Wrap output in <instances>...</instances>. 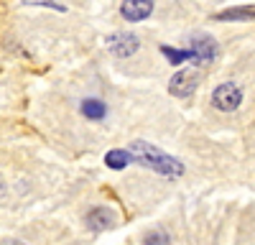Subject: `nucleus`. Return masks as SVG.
I'll use <instances>...</instances> for the list:
<instances>
[{
    "instance_id": "1",
    "label": "nucleus",
    "mask_w": 255,
    "mask_h": 245,
    "mask_svg": "<svg viewBox=\"0 0 255 245\" xmlns=\"http://www.w3.org/2000/svg\"><path fill=\"white\" fill-rule=\"evenodd\" d=\"M130 158H135L140 166H148L153 169L156 174L161 176H181L184 174V163L174 156L163 153L161 148H156L153 143H145V140H135L130 143Z\"/></svg>"
},
{
    "instance_id": "2",
    "label": "nucleus",
    "mask_w": 255,
    "mask_h": 245,
    "mask_svg": "<svg viewBox=\"0 0 255 245\" xmlns=\"http://www.w3.org/2000/svg\"><path fill=\"white\" fill-rule=\"evenodd\" d=\"M186 56L194 67H202V64H209L212 59L217 56V41L207 36V33H194L189 41V49H186Z\"/></svg>"
},
{
    "instance_id": "3",
    "label": "nucleus",
    "mask_w": 255,
    "mask_h": 245,
    "mask_svg": "<svg viewBox=\"0 0 255 245\" xmlns=\"http://www.w3.org/2000/svg\"><path fill=\"white\" fill-rule=\"evenodd\" d=\"M105 44H108V51L115 54L118 59H128V56H133V54L138 51L140 41H138V36L130 33V31H118V33H110Z\"/></svg>"
},
{
    "instance_id": "4",
    "label": "nucleus",
    "mask_w": 255,
    "mask_h": 245,
    "mask_svg": "<svg viewBox=\"0 0 255 245\" xmlns=\"http://www.w3.org/2000/svg\"><path fill=\"white\" fill-rule=\"evenodd\" d=\"M212 102H215V108L222 110V113H232L240 108L243 102V90L238 85H232V82H225V85H220L215 90V95H212Z\"/></svg>"
},
{
    "instance_id": "5",
    "label": "nucleus",
    "mask_w": 255,
    "mask_h": 245,
    "mask_svg": "<svg viewBox=\"0 0 255 245\" xmlns=\"http://www.w3.org/2000/svg\"><path fill=\"white\" fill-rule=\"evenodd\" d=\"M197 85H199V74L189 72V69H181L171 77V82H168V92L176 95V97H189L197 90Z\"/></svg>"
},
{
    "instance_id": "6",
    "label": "nucleus",
    "mask_w": 255,
    "mask_h": 245,
    "mask_svg": "<svg viewBox=\"0 0 255 245\" xmlns=\"http://www.w3.org/2000/svg\"><path fill=\"white\" fill-rule=\"evenodd\" d=\"M120 13H123L125 20L138 23V20H145L153 13V3L151 0H125V3L120 5Z\"/></svg>"
},
{
    "instance_id": "7",
    "label": "nucleus",
    "mask_w": 255,
    "mask_h": 245,
    "mask_svg": "<svg viewBox=\"0 0 255 245\" xmlns=\"http://www.w3.org/2000/svg\"><path fill=\"white\" fill-rule=\"evenodd\" d=\"M84 222H87V228L100 233V230H110L115 225V215L108 210V207H95L87 212V217H84Z\"/></svg>"
},
{
    "instance_id": "8",
    "label": "nucleus",
    "mask_w": 255,
    "mask_h": 245,
    "mask_svg": "<svg viewBox=\"0 0 255 245\" xmlns=\"http://www.w3.org/2000/svg\"><path fill=\"white\" fill-rule=\"evenodd\" d=\"M79 108H82V115L87 120H105V115H108V105H105L102 100H97V97L82 100Z\"/></svg>"
},
{
    "instance_id": "9",
    "label": "nucleus",
    "mask_w": 255,
    "mask_h": 245,
    "mask_svg": "<svg viewBox=\"0 0 255 245\" xmlns=\"http://www.w3.org/2000/svg\"><path fill=\"white\" fill-rule=\"evenodd\" d=\"M130 161H133L130 153L123 151V148H113V151H108V156H105V163H108V169H115V171L125 169Z\"/></svg>"
},
{
    "instance_id": "10",
    "label": "nucleus",
    "mask_w": 255,
    "mask_h": 245,
    "mask_svg": "<svg viewBox=\"0 0 255 245\" xmlns=\"http://www.w3.org/2000/svg\"><path fill=\"white\" fill-rule=\"evenodd\" d=\"M217 18H220V20H238V18L248 20V18H253V8H240V10H222Z\"/></svg>"
},
{
    "instance_id": "11",
    "label": "nucleus",
    "mask_w": 255,
    "mask_h": 245,
    "mask_svg": "<svg viewBox=\"0 0 255 245\" xmlns=\"http://www.w3.org/2000/svg\"><path fill=\"white\" fill-rule=\"evenodd\" d=\"M143 245H171V240H168V235L163 230H153L143 238Z\"/></svg>"
},
{
    "instance_id": "12",
    "label": "nucleus",
    "mask_w": 255,
    "mask_h": 245,
    "mask_svg": "<svg viewBox=\"0 0 255 245\" xmlns=\"http://www.w3.org/2000/svg\"><path fill=\"white\" fill-rule=\"evenodd\" d=\"M161 51H163V56L171 61V64H181V61H186L189 56H186V51H174L171 46H161Z\"/></svg>"
},
{
    "instance_id": "13",
    "label": "nucleus",
    "mask_w": 255,
    "mask_h": 245,
    "mask_svg": "<svg viewBox=\"0 0 255 245\" xmlns=\"http://www.w3.org/2000/svg\"><path fill=\"white\" fill-rule=\"evenodd\" d=\"M5 194V187H3V184H0V197H3Z\"/></svg>"
},
{
    "instance_id": "14",
    "label": "nucleus",
    "mask_w": 255,
    "mask_h": 245,
    "mask_svg": "<svg viewBox=\"0 0 255 245\" xmlns=\"http://www.w3.org/2000/svg\"><path fill=\"white\" fill-rule=\"evenodd\" d=\"M8 245H26V243H8Z\"/></svg>"
}]
</instances>
